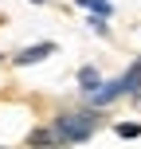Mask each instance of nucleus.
I'll use <instances>...</instances> for the list:
<instances>
[{
    "mask_svg": "<svg viewBox=\"0 0 141 149\" xmlns=\"http://www.w3.org/2000/svg\"><path fill=\"white\" fill-rule=\"evenodd\" d=\"M78 86H82V94H94V90L102 86V74H98L94 67H82L78 71Z\"/></svg>",
    "mask_w": 141,
    "mask_h": 149,
    "instance_id": "20e7f679",
    "label": "nucleus"
},
{
    "mask_svg": "<svg viewBox=\"0 0 141 149\" xmlns=\"http://www.w3.org/2000/svg\"><path fill=\"white\" fill-rule=\"evenodd\" d=\"M90 31H98V36H106V31H110V28H106V20H102L98 12H94V20H90Z\"/></svg>",
    "mask_w": 141,
    "mask_h": 149,
    "instance_id": "0eeeda50",
    "label": "nucleus"
},
{
    "mask_svg": "<svg viewBox=\"0 0 141 149\" xmlns=\"http://www.w3.org/2000/svg\"><path fill=\"white\" fill-rule=\"evenodd\" d=\"M114 134H118V137H141V126H137V122H118Z\"/></svg>",
    "mask_w": 141,
    "mask_h": 149,
    "instance_id": "423d86ee",
    "label": "nucleus"
},
{
    "mask_svg": "<svg viewBox=\"0 0 141 149\" xmlns=\"http://www.w3.org/2000/svg\"><path fill=\"white\" fill-rule=\"evenodd\" d=\"M51 51H55V43H51V39H43V43H31V47H24V51L16 55V63H20V67H28V63H39V59H47Z\"/></svg>",
    "mask_w": 141,
    "mask_h": 149,
    "instance_id": "7ed1b4c3",
    "label": "nucleus"
},
{
    "mask_svg": "<svg viewBox=\"0 0 141 149\" xmlns=\"http://www.w3.org/2000/svg\"><path fill=\"white\" fill-rule=\"evenodd\" d=\"M122 94H126V86H122V79H114V82H102V86H98L94 94H86V98L94 106H110L114 98H122Z\"/></svg>",
    "mask_w": 141,
    "mask_h": 149,
    "instance_id": "f03ea898",
    "label": "nucleus"
},
{
    "mask_svg": "<svg viewBox=\"0 0 141 149\" xmlns=\"http://www.w3.org/2000/svg\"><path fill=\"white\" fill-rule=\"evenodd\" d=\"M78 8L98 12V16H114V4H110V0H78Z\"/></svg>",
    "mask_w": 141,
    "mask_h": 149,
    "instance_id": "39448f33",
    "label": "nucleus"
},
{
    "mask_svg": "<svg viewBox=\"0 0 141 149\" xmlns=\"http://www.w3.org/2000/svg\"><path fill=\"white\" fill-rule=\"evenodd\" d=\"M31 4H43V0H31Z\"/></svg>",
    "mask_w": 141,
    "mask_h": 149,
    "instance_id": "6e6552de",
    "label": "nucleus"
},
{
    "mask_svg": "<svg viewBox=\"0 0 141 149\" xmlns=\"http://www.w3.org/2000/svg\"><path fill=\"white\" fill-rule=\"evenodd\" d=\"M51 130H55V145H78V141H86V137H94L98 114H94V110H71V114H59Z\"/></svg>",
    "mask_w": 141,
    "mask_h": 149,
    "instance_id": "f257e3e1",
    "label": "nucleus"
}]
</instances>
